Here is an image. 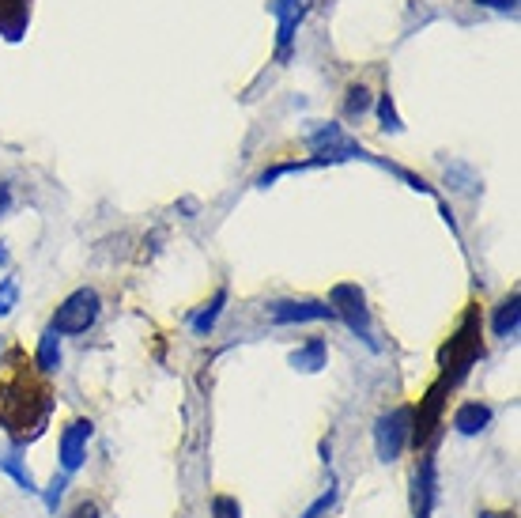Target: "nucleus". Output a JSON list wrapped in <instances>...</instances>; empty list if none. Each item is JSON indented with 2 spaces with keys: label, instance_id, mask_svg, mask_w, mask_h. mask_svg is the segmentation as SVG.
Masks as SVG:
<instances>
[{
  "label": "nucleus",
  "instance_id": "nucleus-1",
  "mask_svg": "<svg viewBox=\"0 0 521 518\" xmlns=\"http://www.w3.org/2000/svg\"><path fill=\"white\" fill-rule=\"evenodd\" d=\"M53 413L50 390L31 382L27 375H16L12 382H0V424H8V432L19 443H34L46 432Z\"/></svg>",
  "mask_w": 521,
  "mask_h": 518
},
{
  "label": "nucleus",
  "instance_id": "nucleus-2",
  "mask_svg": "<svg viewBox=\"0 0 521 518\" xmlns=\"http://www.w3.org/2000/svg\"><path fill=\"white\" fill-rule=\"evenodd\" d=\"M99 311H102L99 292H95V288H76V292L53 311L50 329L57 337H80V333H87V329L99 322Z\"/></svg>",
  "mask_w": 521,
  "mask_h": 518
},
{
  "label": "nucleus",
  "instance_id": "nucleus-3",
  "mask_svg": "<svg viewBox=\"0 0 521 518\" xmlns=\"http://www.w3.org/2000/svg\"><path fill=\"white\" fill-rule=\"evenodd\" d=\"M329 307H333V318H340L363 345L378 352L374 326H370V311H367V295H363L359 284H337V288L329 292Z\"/></svg>",
  "mask_w": 521,
  "mask_h": 518
},
{
  "label": "nucleus",
  "instance_id": "nucleus-4",
  "mask_svg": "<svg viewBox=\"0 0 521 518\" xmlns=\"http://www.w3.org/2000/svg\"><path fill=\"white\" fill-rule=\"evenodd\" d=\"M412 420H416L412 405H401V409L382 413L374 420V450H378L382 462H397L404 454V447L412 443Z\"/></svg>",
  "mask_w": 521,
  "mask_h": 518
},
{
  "label": "nucleus",
  "instance_id": "nucleus-5",
  "mask_svg": "<svg viewBox=\"0 0 521 518\" xmlns=\"http://www.w3.org/2000/svg\"><path fill=\"white\" fill-rule=\"evenodd\" d=\"M91 420H72L65 432H61V443H57V450H61V473L65 477H72V473H80V466L87 462V443H91Z\"/></svg>",
  "mask_w": 521,
  "mask_h": 518
},
{
  "label": "nucleus",
  "instance_id": "nucleus-6",
  "mask_svg": "<svg viewBox=\"0 0 521 518\" xmlns=\"http://www.w3.org/2000/svg\"><path fill=\"white\" fill-rule=\"evenodd\" d=\"M269 318L276 326H291V322H325L333 318V307L329 303H318V299H276L269 303Z\"/></svg>",
  "mask_w": 521,
  "mask_h": 518
},
{
  "label": "nucleus",
  "instance_id": "nucleus-7",
  "mask_svg": "<svg viewBox=\"0 0 521 518\" xmlns=\"http://www.w3.org/2000/svg\"><path fill=\"white\" fill-rule=\"evenodd\" d=\"M306 8H310V0H272L269 4V12L276 16V23H280V38H276L280 57L291 53V38H295V27H299V19L306 16Z\"/></svg>",
  "mask_w": 521,
  "mask_h": 518
},
{
  "label": "nucleus",
  "instance_id": "nucleus-8",
  "mask_svg": "<svg viewBox=\"0 0 521 518\" xmlns=\"http://www.w3.org/2000/svg\"><path fill=\"white\" fill-rule=\"evenodd\" d=\"M325 363H329V345H325V337H310L306 345H299L291 352V367L303 371V375H318Z\"/></svg>",
  "mask_w": 521,
  "mask_h": 518
},
{
  "label": "nucleus",
  "instance_id": "nucleus-9",
  "mask_svg": "<svg viewBox=\"0 0 521 518\" xmlns=\"http://www.w3.org/2000/svg\"><path fill=\"white\" fill-rule=\"evenodd\" d=\"M491 405H480V401H465V405H457L454 413V428L457 435H480L484 428L491 424Z\"/></svg>",
  "mask_w": 521,
  "mask_h": 518
},
{
  "label": "nucleus",
  "instance_id": "nucleus-10",
  "mask_svg": "<svg viewBox=\"0 0 521 518\" xmlns=\"http://www.w3.org/2000/svg\"><path fill=\"white\" fill-rule=\"evenodd\" d=\"M27 0H0V31L8 42H19L23 38V27H27Z\"/></svg>",
  "mask_w": 521,
  "mask_h": 518
},
{
  "label": "nucleus",
  "instance_id": "nucleus-11",
  "mask_svg": "<svg viewBox=\"0 0 521 518\" xmlns=\"http://www.w3.org/2000/svg\"><path fill=\"white\" fill-rule=\"evenodd\" d=\"M34 363H38V371H42V375H53V371L61 367V337H57L53 329H46V333H42L38 352H34Z\"/></svg>",
  "mask_w": 521,
  "mask_h": 518
},
{
  "label": "nucleus",
  "instance_id": "nucleus-12",
  "mask_svg": "<svg viewBox=\"0 0 521 518\" xmlns=\"http://www.w3.org/2000/svg\"><path fill=\"white\" fill-rule=\"evenodd\" d=\"M518 318H521V307H518V292L506 299L503 307L495 311V322H491V329H495V337H518Z\"/></svg>",
  "mask_w": 521,
  "mask_h": 518
},
{
  "label": "nucleus",
  "instance_id": "nucleus-13",
  "mask_svg": "<svg viewBox=\"0 0 521 518\" xmlns=\"http://www.w3.org/2000/svg\"><path fill=\"white\" fill-rule=\"evenodd\" d=\"M223 303H227V288H219V292L212 295V303L193 318V333H197V337H208V333L216 329V318L223 314Z\"/></svg>",
  "mask_w": 521,
  "mask_h": 518
},
{
  "label": "nucleus",
  "instance_id": "nucleus-14",
  "mask_svg": "<svg viewBox=\"0 0 521 518\" xmlns=\"http://www.w3.org/2000/svg\"><path fill=\"white\" fill-rule=\"evenodd\" d=\"M0 473H8V477H12V481H16L19 488H23V492H31V496L38 492V484H34L31 469L23 466L16 454H0Z\"/></svg>",
  "mask_w": 521,
  "mask_h": 518
},
{
  "label": "nucleus",
  "instance_id": "nucleus-15",
  "mask_svg": "<svg viewBox=\"0 0 521 518\" xmlns=\"http://www.w3.org/2000/svg\"><path fill=\"white\" fill-rule=\"evenodd\" d=\"M370 103H374V99H370V87L352 84L348 87V99H344V114H348V118H359V114H367L370 110Z\"/></svg>",
  "mask_w": 521,
  "mask_h": 518
},
{
  "label": "nucleus",
  "instance_id": "nucleus-16",
  "mask_svg": "<svg viewBox=\"0 0 521 518\" xmlns=\"http://www.w3.org/2000/svg\"><path fill=\"white\" fill-rule=\"evenodd\" d=\"M378 118H382V129H389V133H401V129H404L401 118H397V110H393L389 91H386V95H378Z\"/></svg>",
  "mask_w": 521,
  "mask_h": 518
},
{
  "label": "nucleus",
  "instance_id": "nucleus-17",
  "mask_svg": "<svg viewBox=\"0 0 521 518\" xmlns=\"http://www.w3.org/2000/svg\"><path fill=\"white\" fill-rule=\"evenodd\" d=\"M16 303H19V284H16V277H4V280H0V318L16 311Z\"/></svg>",
  "mask_w": 521,
  "mask_h": 518
},
{
  "label": "nucleus",
  "instance_id": "nucleus-18",
  "mask_svg": "<svg viewBox=\"0 0 521 518\" xmlns=\"http://www.w3.org/2000/svg\"><path fill=\"white\" fill-rule=\"evenodd\" d=\"M212 518H242V503L235 496H216L212 500Z\"/></svg>",
  "mask_w": 521,
  "mask_h": 518
},
{
  "label": "nucleus",
  "instance_id": "nucleus-19",
  "mask_svg": "<svg viewBox=\"0 0 521 518\" xmlns=\"http://www.w3.org/2000/svg\"><path fill=\"white\" fill-rule=\"evenodd\" d=\"M333 503H337V488L329 484V492H325V496H318V500L310 503L303 518H321V515H329V507H333Z\"/></svg>",
  "mask_w": 521,
  "mask_h": 518
},
{
  "label": "nucleus",
  "instance_id": "nucleus-20",
  "mask_svg": "<svg viewBox=\"0 0 521 518\" xmlns=\"http://www.w3.org/2000/svg\"><path fill=\"white\" fill-rule=\"evenodd\" d=\"M65 484H68V477L61 473V477H53L50 488H46V507H50V511H57V503L65 496Z\"/></svg>",
  "mask_w": 521,
  "mask_h": 518
},
{
  "label": "nucleus",
  "instance_id": "nucleus-21",
  "mask_svg": "<svg viewBox=\"0 0 521 518\" xmlns=\"http://www.w3.org/2000/svg\"><path fill=\"white\" fill-rule=\"evenodd\" d=\"M68 518H102V515H99V503H95V500L76 503V507H72V515H68Z\"/></svg>",
  "mask_w": 521,
  "mask_h": 518
},
{
  "label": "nucleus",
  "instance_id": "nucleus-22",
  "mask_svg": "<svg viewBox=\"0 0 521 518\" xmlns=\"http://www.w3.org/2000/svg\"><path fill=\"white\" fill-rule=\"evenodd\" d=\"M8 208H12V186H8V182H0V216H4Z\"/></svg>",
  "mask_w": 521,
  "mask_h": 518
},
{
  "label": "nucleus",
  "instance_id": "nucleus-23",
  "mask_svg": "<svg viewBox=\"0 0 521 518\" xmlns=\"http://www.w3.org/2000/svg\"><path fill=\"white\" fill-rule=\"evenodd\" d=\"M0 269H8V242H0Z\"/></svg>",
  "mask_w": 521,
  "mask_h": 518
}]
</instances>
